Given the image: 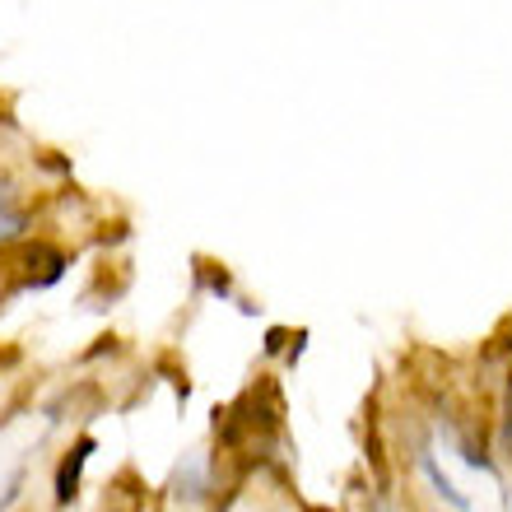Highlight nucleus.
<instances>
[{"instance_id":"6","label":"nucleus","mask_w":512,"mask_h":512,"mask_svg":"<svg viewBox=\"0 0 512 512\" xmlns=\"http://www.w3.org/2000/svg\"><path fill=\"white\" fill-rule=\"evenodd\" d=\"M284 340H289V331H280V326H275V331L266 336V350H270V354H280V350H284Z\"/></svg>"},{"instance_id":"1","label":"nucleus","mask_w":512,"mask_h":512,"mask_svg":"<svg viewBox=\"0 0 512 512\" xmlns=\"http://www.w3.org/2000/svg\"><path fill=\"white\" fill-rule=\"evenodd\" d=\"M89 457H94V438L80 433V438L70 443V452L61 457V466H56V508H70V503L80 499V475H84V466H89Z\"/></svg>"},{"instance_id":"4","label":"nucleus","mask_w":512,"mask_h":512,"mask_svg":"<svg viewBox=\"0 0 512 512\" xmlns=\"http://www.w3.org/2000/svg\"><path fill=\"white\" fill-rule=\"evenodd\" d=\"M419 461H424V475H429V480H433V489H438V494H443V499L452 503V508H461V512H466V494H461V489L452 485V480H447V475H443V466H438V461H433L429 452H419Z\"/></svg>"},{"instance_id":"3","label":"nucleus","mask_w":512,"mask_h":512,"mask_svg":"<svg viewBox=\"0 0 512 512\" xmlns=\"http://www.w3.org/2000/svg\"><path fill=\"white\" fill-rule=\"evenodd\" d=\"M173 503H182V508H191V503H201L205 494H210V475H205L201 461H182L173 471Z\"/></svg>"},{"instance_id":"7","label":"nucleus","mask_w":512,"mask_h":512,"mask_svg":"<svg viewBox=\"0 0 512 512\" xmlns=\"http://www.w3.org/2000/svg\"><path fill=\"white\" fill-rule=\"evenodd\" d=\"M303 512H331V508H303Z\"/></svg>"},{"instance_id":"2","label":"nucleus","mask_w":512,"mask_h":512,"mask_svg":"<svg viewBox=\"0 0 512 512\" xmlns=\"http://www.w3.org/2000/svg\"><path fill=\"white\" fill-rule=\"evenodd\" d=\"M28 266V284H38V289H47V284L61 280V270H66V252H56V247L47 243H33L24 256Z\"/></svg>"},{"instance_id":"5","label":"nucleus","mask_w":512,"mask_h":512,"mask_svg":"<svg viewBox=\"0 0 512 512\" xmlns=\"http://www.w3.org/2000/svg\"><path fill=\"white\" fill-rule=\"evenodd\" d=\"M503 447H512V373L508 387H503Z\"/></svg>"}]
</instances>
